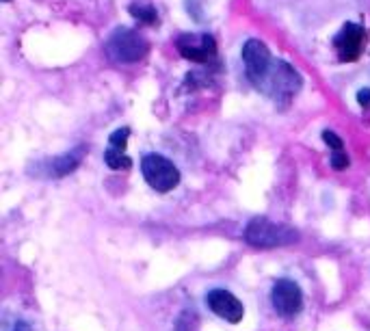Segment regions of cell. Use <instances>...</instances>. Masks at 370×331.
Instances as JSON below:
<instances>
[{"instance_id":"6da1fadb","label":"cell","mask_w":370,"mask_h":331,"mask_svg":"<svg viewBox=\"0 0 370 331\" xmlns=\"http://www.w3.org/2000/svg\"><path fill=\"white\" fill-rule=\"evenodd\" d=\"M301 87H303L301 74L291 63H286L281 59H273V65L258 89L262 94H267L277 106H288L291 100L301 91Z\"/></svg>"},{"instance_id":"7a4b0ae2","label":"cell","mask_w":370,"mask_h":331,"mask_svg":"<svg viewBox=\"0 0 370 331\" xmlns=\"http://www.w3.org/2000/svg\"><path fill=\"white\" fill-rule=\"evenodd\" d=\"M104 50H106V57L115 63H137L147 55L150 44L139 30L119 26L106 39Z\"/></svg>"},{"instance_id":"3957f363","label":"cell","mask_w":370,"mask_h":331,"mask_svg":"<svg viewBox=\"0 0 370 331\" xmlns=\"http://www.w3.org/2000/svg\"><path fill=\"white\" fill-rule=\"evenodd\" d=\"M245 240L260 247V249H273V247H286L299 240V232L284 223H273L269 219H254L245 228Z\"/></svg>"},{"instance_id":"277c9868","label":"cell","mask_w":370,"mask_h":331,"mask_svg":"<svg viewBox=\"0 0 370 331\" xmlns=\"http://www.w3.org/2000/svg\"><path fill=\"white\" fill-rule=\"evenodd\" d=\"M141 172H143L145 182L158 193H167V191L176 189L180 182V172H178L176 164L169 158L158 156V154L143 156Z\"/></svg>"},{"instance_id":"5b68a950","label":"cell","mask_w":370,"mask_h":331,"mask_svg":"<svg viewBox=\"0 0 370 331\" xmlns=\"http://www.w3.org/2000/svg\"><path fill=\"white\" fill-rule=\"evenodd\" d=\"M242 63H245L247 78H250L254 82V87L258 89L273 65V57L260 39H247L242 46Z\"/></svg>"},{"instance_id":"8992f818","label":"cell","mask_w":370,"mask_h":331,"mask_svg":"<svg viewBox=\"0 0 370 331\" xmlns=\"http://www.w3.org/2000/svg\"><path fill=\"white\" fill-rule=\"evenodd\" d=\"M178 52L193 63H208L217 55V41L208 33H184L176 39Z\"/></svg>"},{"instance_id":"52a82bcc","label":"cell","mask_w":370,"mask_h":331,"mask_svg":"<svg viewBox=\"0 0 370 331\" xmlns=\"http://www.w3.org/2000/svg\"><path fill=\"white\" fill-rule=\"evenodd\" d=\"M366 28L355 24V22H347L338 35L334 37V48L338 52V59L342 63H353L361 57L364 46H366Z\"/></svg>"},{"instance_id":"ba28073f","label":"cell","mask_w":370,"mask_h":331,"mask_svg":"<svg viewBox=\"0 0 370 331\" xmlns=\"http://www.w3.org/2000/svg\"><path fill=\"white\" fill-rule=\"evenodd\" d=\"M271 301H273V308L279 316H295L303 308L301 288L291 279H279L273 286Z\"/></svg>"},{"instance_id":"9c48e42d","label":"cell","mask_w":370,"mask_h":331,"mask_svg":"<svg viewBox=\"0 0 370 331\" xmlns=\"http://www.w3.org/2000/svg\"><path fill=\"white\" fill-rule=\"evenodd\" d=\"M206 301H208V308L221 316L223 320L228 322H240L242 320V314H245V308L242 303L228 291H223V288H217V291H211L208 297H206Z\"/></svg>"},{"instance_id":"30bf717a","label":"cell","mask_w":370,"mask_h":331,"mask_svg":"<svg viewBox=\"0 0 370 331\" xmlns=\"http://www.w3.org/2000/svg\"><path fill=\"white\" fill-rule=\"evenodd\" d=\"M82 156H85V145H78V147L65 152L63 156L48 160L44 164V167H46V176L48 178H63V176L72 174L78 167V164L82 162Z\"/></svg>"},{"instance_id":"8fae6325","label":"cell","mask_w":370,"mask_h":331,"mask_svg":"<svg viewBox=\"0 0 370 331\" xmlns=\"http://www.w3.org/2000/svg\"><path fill=\"white\" fill-rule=\"evenodd\" d=\"M104 162L113 172H128L133 167V160L128 158L126 150H117V147H111V145L104 152Z\"/></svg>"},{"instance_id":"7c38bea8","label":"cell","mask_w":370,"mask_h":331,"mask_svg":"<svg viewBox=\"0 0 370 331\" xmlns=\"http://www.w3.org/2000/svg\"><path fill=\"white\" fill-rule=\"evenodd\" d=\"M130 13L137 22H141L145 26H152L158 22V11L152 5H130Z\"/></svg>"},{"instance_id":"4fadbf2b","label":"cell","mask_w":370,"mask_h":331,"mask_svg":"<svg viewBox=\"0 0 370 331\" xmlns=\"http://www.w3.org/2000/svg\"><path fill=\"white\" fill-rule=\"evenodd\" d=\"M128 137H130V130H128V128H119V130H115V133L111 135L108 145H111V147H117V150H126Z\"/></svg>"},{"instance_id":"5bb4252c","label":"cell","mask_w":370,"mask_h":331,"mask_svg":"<svg viewBox=\"0 0 370 331\" xmlns=\"http://www.w3.org/2000/svg\"><path fill=\"white\" fill-rule=\"evenodd\" d=\"M323 141L332 147L334 152H344V143H342V139L336 135V133H332V130H325L323 133Z\"/></svg>"},{"instance_id":"9a60e30c","label":"cell","mask_w":370,"mask_h":331,"mask_svg":"<svg viewBox=\"0 0 370 331\" xmlns=\"http://www.w3.org/2000/svg\"><path fill=\"white\" fill-rule=\"evenodd\" d=\"M332 167L338 169V172H342V169L349 167V156H347V152H332Z\"/></svg>"},{"instance_id":"2e32d148","label":"cell","mask_w":370,"mask_h":331,"mask_svg":"<svg viewBox=\"0 0 370 331\" xmlns=\"http://www.w3.org/2000/svg\"><path fill=\"white\" fill-rule=\"evenodd\" d=\"M357 102H359L361 108H370V87L357 91Z\"/></svg>"},{"instance_id":"e0dca14e","label":"cell","mask_w":370,"mask_h":331,"mask_svg":"<svg viewBox=\"0 0 370 331\" xmlns=\"http://www.w3.org/2000/svg\"><path fill=\"white\" fill-rule=\"evenodd\" d=\"M11 331H33V329H30V325H28V322H24V320H16Z\"/></svg>"},{"instance_id":"ac0fdd59","label":"cell","mask_w":370,"mask_h":331,"mask_svg":"<svg viewBox=\"0 0 370 331\" xmlns=\"http://www.w3.org/2000/svg\"><path fill=\"white\" fill-rule=\"evenodd\" d=\"M5 3H9V0H5Z\"/></svg>"}]
</instances>
